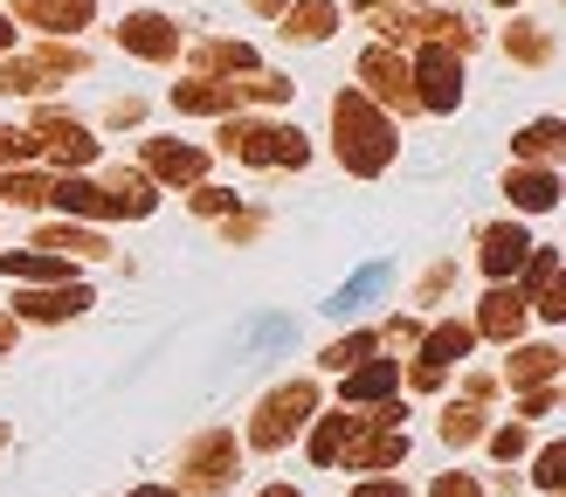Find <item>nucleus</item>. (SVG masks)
Wrapping results in <instances>:
<instances>
[{
	"instance_id": "12",
	"label": "nucleus",
	"mask_w": 566,
	"mask_h": 497,
	"mask_svg": "<svg viewBox=\"0 0 566 497\" xmlns=\"http://www.w3.org/2000/svg\"><path fill=\"white\" fill-rule=\"evenodd\" d=\"M83 304H91V290H83V284H49V290L14 297V311H21V318H35V325H55V318L83 311Z\"/></svg>"
},
{
	"instance_id": "26",
	"label": "nucleus",
	"mask_w": 566,
	"mask_h": 497,
	"mask_svg": "<svg viewBox=\"0 0 566 497\" xmlns=\"http://www.w3.org/2000/svg\"><path fill=\"white\" fill-rule=\"evenodd\" d=\"M193 63H201V70H249V63H256V49H249V42H201Z\"/></svg>"
},
{
	"instance_id": "42",
	"label": "nucleus",
	"mask_w": 566,
	"mask_h": 497,
	"mask_svg": "<svg viewBox=\"0 0 566 497\" xmlns=\"http://www.w3.org/2000/svg\"><path fill=\"white\" fill-rule=\"evenodd\" d=\"M132 497H180V490H132Z\"/></svg>"
},
{
	"instance_id": "22",
	"label": "nucleus",
	"mask_w": 566,
	"mask_h": 497,
	"mask_svg": "<svg viewBox=\"0 0 566 497\" xmlns=\"http://www.w3.org/2000/svg\"><path fill=\"white\" fill-rule=\"evenodd\" d=\"M512 146H518V159H559L566 125H559V118H539V125H525V131L512 138Z\"/></svg>"
},
{
	"instance_id": "19",
	"label": "nucleus",
	"mask_w": 566,
	"mask_h": 497,
	"mask_svg": "<svg viewBox=\"0 0 566 497\" xmlns=\"http://www.w3.org/2000/svg\"><path fill=\"white\" fill-rule=\"evenodd\" d=\"M394 380H401V367H394V359H366V367L346 380V401H387Z\"/></svg>"
},
{
	"instance_id": "35",
	"label": "nucleus",
	"mask_w": 566,
	"mask_h": 497,
	"mask_svg": "<svg viewBox=\"0 0 566 497\" xmlns=\"http://www.w3.org/2000/svg\"><path fill=\"white\" fill-rule=\"evenodd\" d=\"M429 497H484V490H476L470 477H457V469H449V477H436V490Z\"/></svg>"
},
{
	"instance_id": "13",
	"label": "nucleus",
	"mask_w": 566,
	"mask_h": 497,
	"mask_svg": "<svg viewBox=\"0 0 566 497\" xmlns=\"http://www.w3.org/2000/svg\"><path fill=\"white\" fill-rule=\"evenodd\" d=\"M476 331L512 346L518 331H525V290H491V297H484V311H476Z\"/></svg>"
},
{
	"instance_id": "8",
	"label": "nucleus",
	"mask_w": 566,
	"mask_h": 497,
	"mask_svg": "<svg viewBox=\"0 0 566 497\" xmlns=\"http://www.w3.org/2000/svg\"><path fill=\"white\" fill-rule=\"evenodd\" d=\"M359 76H366V91H374L380 104L415 110V76H408V63H401L394 49H366V55H359Z\"/></svg>"
},
{
	"instance_id": "17",
	"label": "nucleus",
	"mask_w": 566,
	"mask_h": 497,
	"mask_svg": "<svg viewBox=\"0 0 566 497\" xmlns=\"http://www.w3.org/2000/svg\"><path fill=\"white\" fill-rule=\"evenodd\" d=\"M91 8H97V0H28V21L49 28V35H70V28L91 21Z\"/></svg>"
},
{
	"instance_id": "3",
	"label": "nucleus",
	"mask_w": 566,
	"mask_h": 497,
	"mask_svg": "<svg viewBox=\"0 0 566 497\" xmlns=\"http://www.w3.org/2000/svg\"><path fill=\"white\" fill-rule=\"evenodd\" d=\"M311 408H318V387H311V380L276 387V394L263 401V414L249 422V442H256V450H283V442H291V435L311 422Z\"/></svg>"
},
{
	"instance_id": "43",
	"label": "nucleus",
	"mask_w": 566,
	"mask_h": 497,
	"mask_svg": "<svg viewBox=\"0 0 566 497\" xmlns=\"http://www.w3.org/2000/svg\"><path fill=\"white\" fill-rule=\"evenodd\" d=\"M497 8H512V0H497Z\"/></svg>"
},
{
	"instance_id": "30",
	"label": "nucleus",
	"mask_w": 566,
	"mask_h": 497,
	"mask_svg": "<svg viewBox=\"0 0 566 497\" xmlns=\"http://www.w3.org/2000/svg\"><path fill=\"white\" fill-rule=\"evenodd\" d=\"M42 91V70L35 63H0V97H28Z\"/></svg>"
},
{
	"instance_id": "25",
	"label": "nucleus",
	"mask_w": 566,
	"mask_h": 497,
	"mask_svg": "<svg viewBox=\"0 0 566 497\" xmlns=\"http://www.w3.org/2000/svg\"><path fill=\"white\" fill-rule=\"evenodd\" d=\"M346 429H353V414H325L318 422V435H311V463H338V450H346Z\"/></svg>"
},
{
	"instance_id": "41",
	"label": "nucleus",
	"mask_w": 566,
	"mask_h": 497,
	"mask_svg": "<svg viewBox=\"0 0 566 497\" xmlns=\"http://www.w3.org/2000/svg\"><path fill=\"white\" fill-rule=\"evenodd\" d=\"M263 497H297V490H291V484H276V490H263Z\"/></svg>"
},
{
	"instance_id": "1",
	"label": "nucleus",
	"mask_w": 566,
	"mask_h": 497,
	"mask_svg": "<svg viewBox=\"0 0 566 497\" xmlns=\"http://www.w3.org/2000/svg\"><path fill=\"white\" fill-rule=\"evenodd\" d=\"M332 125H338V159H346L353 173H380L394 159V125L374 110L366 91H338L332 97Z\"/></svg>"
},
{
	"instance_id": "4",
	"label": "nucleus",
	"mask_w": 566,
	"mask_h": 497,
	"mask_svg": "<svg viewBox=\"0 0 566 497\" xmlns=\"http://www.w3.org/2000/svg\"><path fill=\"white\" fill-rule=\"evenodd\" d=\"M366 21H380V35H394V42L429 35V42H449V49H470V28H463L457 14L415 8V0H401V8H380V0H366Z\"/></svg>"
},
{
	"instance_id": "21",
	"label": "nucleus",
	"mask_w": 566,
	"mask_h": 497,
	"mask_svg": "<svg viewBox=\"0 0 566 497\" xmlns=\"http://www.w3.org/2000/svg\"><path fill=\"white\" fill-rule=\"evenodd\" d=\"M49 201H63V214H111V193L91 187V180H55Z\"/></svg>"
},
{
	"instance_id": "24",
	"label": "nucleus",
	"mask_w": 566,
	"mask_h": 497,
	"mask_svg": "<svg viewBox=\"0 0 566 497\" xmlns=\"http://www.w3.org/2000/svg\"><path fill=\"white\" fill-rule=\"evenodd\" d=\"M42 248L49 256H111L104 235H91V229H42Z\"/></svg>"
},
{
	"instance_id": "27",
	"label": "nucleus",
	"mask_w": 566,
	"mask_h": 497,
	"mask_svg": "<svg viewBox=\"0 0 566 497\" xmlns=\"http://www.w3.org/2000/svg\"><path fill=\"white\" fill-rule=\"evenodd\" d=\"M0 201H14V208H42V201H49V180H42V173H0Z\"/></svg>"
},
{
	"instance_id": "39",
	"label": "nucleus",
	"mask_w": 566,
	"mask_h": 497,
	"mask_svg": "<svg viewBox=\"0 0 566 497\" xmlns=\"http://www.w3.org/2000/svg\"><path fill=\"white\" fill-rule=\"evenodd\" d=\"M0 49H14V21L8 14H0Z\"/></svg>"
},
{
	"instance_id": "9",
	"label": "nucleus",
	"mask_w": 566,
	"mask_h": 497,
	"mask_svg": "<svg viewBox=\"0 0 566 497\" xmlns=\"http://www.w3.org/2000/svg\"><path fill=\"white\" fill-rule=\"evenodd\" d=\"M35 138H42V146L63 159V166H91V159H97V138L83 131L76 118H63V110H42V118H35Z\"/></svg>"
},
{
	"instance_id": "36",
	"label": "nucleus",
	"mask_w": 566,
	"mask_h": 497,
	"mask_svg": "<svg viewBox=\"0 0 566 497\" xmlns=\"http://www.w3.org/2000/svg\"><path fill=\"white\" fill-rule=\"evenodd\" d=\"M491 450H497L504 463H512V456H525V429H497V435H491Z\"/></svg>"
},
{
	"instance_id": "32",
	"label": "nucleus",
	"mask_w": 566,
	"mask_h": 497,
	"mask_svg": "<svg viewBox=\"0 0 566 497\" xmlns=\"http://www.w3.org/2000/svg\"><path fill=\"white\" fill-rule=\"evenodd\" d=\"M532 477H539L546 490H559V484H566V450H559V442H546V450H539V469H532Z\"/></svg>"
},
{
	"instance_id": "7",
	"label": "nucleus",
	"mask_w": 566,
	"mask_h": 497,
	"mask_svg": "<svg viewBox=\"0 0 566 497\" xmlns=\"http://www.w3.org/2000/svg\"><path fill=\"white\" fill-rule=\"evenodd\" d=\"M235 477V435H201V442H193V450H187V463H180V484H193V490H221V484H229Z\"/></svg>"
},
{
	"instance_id": "15",
	"label": "nucleus",
	"mask_w": 566,
	"mask_h": 497,
	"mask_svg": "<svg viewBox=\"0 0 566 497\" xmlns=\"http://www.w3.org/2000/svg\"><path fill=\"white\" fill-rule=\"evenodd\" d=\"M0 276H28V284H70V256H42V248H0Z\"/></svg>"
},
{
	"instance_id": "20",
	"label": "nucleus",
	"mask_w": 566,
	"mask_h": 497,
	"mask_svg": "<svg viewBox=\"0 0 566 497\" xmlns=\"http://www.w3.org/2000/svg\"><path fill=\"white\" fill-rule=\"evenodd\" d=\"M504 373H512V387H546L559 373V352L553 346H525V352H512V367H504Z\"/></svg>"
},
{
	"instance_id": "34",
	"label": "nucleus",
	"mask_w": 566,
	"mask_h": 497,
	"mask_svg": "<svg viewBox=\"0 0 566 497\" xmlns=\"http://www.w3.org/2000/svg\"><path fill=\"white\" fill-rule=\"evenodd\" d=\"M35 70H42V76H70V70H83V49H42Z\"/></svg>"
},
{
	"instance_id": "33",
	"label": "nucleus",
	"mask_w": 566,
	"mask_h": 497,
	"mask_svg": "<svg viewBox=\"0 0 566 497\" xmlns=\"http://www.w3.org/2000/svg\"><path fill=\"white\" fill-rule=\"evenodd\" d=\"M366 352H374V339H366V331H353V339H338V346L325 352V367H338V373H346L353 359H366Z\"/></svg>"
},
{
	"instance_id": "6",
	"label": "nucleus",
	"mask_w": 566,
	"mask_h": 497,
	"mask_svg": "<svg viewBox=\"0 0 566 497\" xmlns=\"http://www.w3.org/2000/svg\"><path fill=\"white\" fill-rule=\"evenodd\" d=\"M338 456H353L359 469H387L394 456H408V429L401 422H366V414H353L346 450H338Z\"/></svg>"
},
{
	"instance_id": "2",
	"label": "nucleus",
	"mask_w": 566,
	"mask_h": 497,
	"mask_svg": "<svg viewBox=\"0 0 566 497\" xmlns=\"http://www.w3.org/2000/svg\"><path fill=\"white\" fill-rule=\"evenodd\" d=\"M221 146L235 159H249V166H304V152H311L297 125H249V118H235L221 131Z\"/></svg>"
},
{
	"instance_id": "10",
	"label": "nucleus",
	"mask_w": 566,
	"mask_h": 497,
	"mask_svg": "<svg viewBox=\"0 0 566 497\" xmlns=\"http://www.w3.org/2000/svg\"><path fill=\"white\" fill-rule=\"evenodd\" d=\"M118 42H125L132 55H146V63H166V55L180 49V28L166 21V14H125V21H118Z\"/></svg>"
},
{
	"instance_id": "28",
	"label": "nucleus",
	"mask_w": 566,
	"mask_h": 497,
	"mask_svg": "<svg viewBox=\"0 0 566 497\" xmlns=\"http://www.w3.org/2000/svg\"><path fill=\"white\" fill-rule=\"evenodd\" d=\"M476 435H484V414H476V401H463V408L442 414V442H476Z\"/></svg>"
},
{
	"instance_id": "29",
	"label": "nucleus",
	"mask_w": 566,
	"mask_h": 497,
	"mask_svg": "<svg viewBox=\"0 0 566 497\" xmlns=\"http://www.w3.org/2000/svg\"><path fill=\"white\" fill-rule=\"evenodd\" d=\"M512 55H518V63H546V55H553V35H546V28H512Z\"/></svg>"
},
{
	"instance_id": "5",
	"label": "nucleus",
	"mask_w": 566,
	"mask_h": 497,
	"mask_svg": "<svg viewBox=\"0 0 566 497\" xmlns=\"http://www.w3.org/2000/svg\"><path fill=\"white\" fill-rule=\"evenodd\" d=\"M408 76H415V104L457 110V97H463V63H457V49H449V42H429V49H421V63H408Z\"/></svg>"
},
{
	"instance_id": "38",
	"label": "nucleus",
	"mask_w": 566,
	"mask_h": 497,
	"mask_svg": "<svg viewBox=\"0 0 566 497\" xmlns=\"http://www.w3.org/2000/svg\"><path fill=\"white\" fill-rule=\"evenodd\" d=\"M353 497H408V484H359Z\"/></svg>"
},
{
	"instance_id": "14",
	"label": "nucleus",
	"mask_w": 566,
	"mask_h": 497,
	"mask_svg": "<svg viewBox=\"0 0 566 497\" xmlns=\"http://www.w3.org/2000/svg\"><path fill=\"white\" fill-rule=\"evenodd\" d=\"M146 166L159 180H201L208 173V152L201 146H174V138H153L146 146Z\"/></svg>"
},
{
	"instance_id": "37",
	"label": "nucleus",
	"mask_w": 566,
	"mask_h": 497,
	"mask_svg": "<svg viewBox=\"0 0 566 497\" xmlns=\"http://www.w3.org/2000/svg\"><path fill=\"white\" fill-rule=\"evenodd\" d=\"M193 208H201V214H221V208H235V193H221V187H201V193H193Z\"/></svg>"
},
{
	"instance_id": "31",
	"label": "nucleus",
	"mask_w": 566,
	"mask_h": 497,
	"mask_svg": "<svg viewBox=\"0 0 566 497\" xmlns=\"http://www.w3.org/2000/svg\"><path fill=\"white\" fill-rule=\"evenodd\" d=\"M35 152H42L35 131H8V125H0V166H8V159L21 166V159H35Z\"/></svg>"
},
{
	"instance_id": "16",
	"label": "nucleus",
	"mask_w": 566,
	"mask_h": 497,
	"mask_svg": "<svg viewBox=\"0 0 566 497\" xmlns=\"http://www.w3.org/2000/svg\"><path fill=\"white\" fill-rule=\"evenodd\" d=\"M525 256H532V235H525V229H491V235H484V269H491V276H512Z\"/></svg>"
},
{
	"instance_id": "23",
	"label": "nucleus",
	"mask_w": 566,
	"mask_h": 497,
	"mask_svg": "<svg viewBox=\"0 0 566 497\" xmlns=\"http://www.w3.org/2000/svg\"><path fill=\"white\" fill-rule=\"evenodd\" d=\"M291 35H304V42H325L332 28H338V14H332V0H304V8H291Z\"/></svg>"
},
{
	"instance_id": "18",
	"label": "nucleus",
	"mask_w": 566,
	"mask_h": 497,
	"mask_svg": "<svg viewBox=\"0 0 566 497\" xmlns=\"http://www.w3.org/2000/svg\"><path fill=\"white\" fill-rule=\"evenodd\" d=\"M559 201V180L546 173V166H525V173H512V208H525V214H546Z\"/></svg>"
},
{
	"instance_id": "40",
	"label": "nucleus",
	"mask_w": 566,
	"mask_h": 497,
	"mask_svg": "<svg viewBox=\"0 0 566 497\" xmlns=\"http://www.w3.org/2000/svg\"><path fill=\"white\" fill-rule=\"evenodd\" d=\"M8 346H14V325H8V318H0V352H8Z\"/></svg>"
},
{
	"instance_id": "11",
	"label": "nucleus",
	"mask_w": 566,
	"mask_h": 497,
	"mask_svg": "<svg viewBox=\"0 0 566 497\" xmlns=\"http://www.w3.org/2000/svg\"><path fill=\"white\" fill-rule=\"evenodd\" d=\"M242 97H249V83H214V76H201V83H174V104H180V110H193V118L235 110Z\"/></svg>"
}]
</instances>
